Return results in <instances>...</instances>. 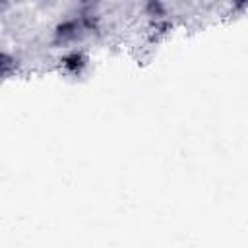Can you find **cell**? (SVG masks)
Instances as JSON below:
<instances>
[{
	"instance_id": "obj_1",
	"label": "cell",
	"mask_w": 248,
	"mask_h": 248,
	"mask_svg": "<svg viewBox=\"0 0 248 248\" xmlns=\"http://www.w3.org/2000/svg\"><path fill=\"white\" fill-rule=\"evenodd\" d=\"M87 31H91V16L89 14L79 16V17L62 19L54 27L52 37H54V43H58V45H70V43L78 41L79 37H83Z\"/></svg>"
},
{
	"instance_id": "obj_2",
	"label": "cell",
	"mask_w": 248,
	"mask_h": 248,
	"mask_svg": "<svg viewBox=\"0 0 248 248\" xmlns=\"http://www.w3.org/2000/svg\"><path fill=\"white\" fill-rule=\"evenodd\" d=\"M60 64H62L64 72H68V74H72V76H78V74H81V72L87 68L89 58H87V54H85L83 50L72 48V50H68V52L60 58Z\"/></svg>"
},
{
	"instance_id": "obj_3",
	"label": "cell",
	"mask_w": 248,
	"mask_h": 248,
	"mask_svg": "<svg viewBox=\"0 0 248 248\" xmlns=\"http://www.w3.org/2000/svg\"><path fill=\"white\" fill-rule=\"evenodd\" d=\"M143 12L149 19L159 23L167 17V4H165V0H145L143 2Z\"/></svg>"
},
{
	"instance_id": "obj_4",
	"label": "cell",
	"mask_w": 248,
	"mask_h": 248,
	"mask_svg": "<svg viewBox=\"0 0 248 248\" xmlns=\"http://www.w3.org/2000/svg\"><path fill=\"white\" fill-rule=\"evenodd\" d=\"M79 2H81V6H83V8H93L99 0H79Z\"/></svg>"
}]
</instances>
